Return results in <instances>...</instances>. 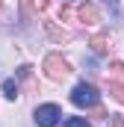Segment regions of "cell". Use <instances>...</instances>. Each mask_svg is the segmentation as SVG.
I'll use <instances>...</instances> for the list:
<instances>
[{
  "mask_svg": "<svg viewBox=\"0 0 124 127\" xmlns=\"http://www.w3.org/2000/svg\"><path fill=\"white\" fill-rule=\"evenodd\" d=\"M62 118V109L56 103H41L35 109V124L38 127H56V121Z\"/></svg>",
  "mask_w": 124,
  "mask_h": 127,
  "instance_id": "3957f363",
  "label": "cell"
},
{
  "mask_svg": "<svg viewBox=\"0 0 124 127\" xmlns=\"http://www.w3.org/2000/svg\"><path fill=\"white\" fill-rule=\"evenodd\" d=\"M109 95H115V100H118V103H124V83L109 80Z\"/></svg>",
  "mask_w": 124,
  "mask_h": 127,
  "instance_id": "52a82bcc",
  "label": "cell"
},
{
  "mask_svg": "<svg viewBox=\"0 0 124 127\" xmlns=\"http://www.w3.org/2000/svg\"><path fill=\"white\" fill-rule=\"evenodd\" d=\"M0 12H3V0H0Z\"/></svg>",
  "mask_w": 124,
  "mask_h": 127,
  "instance_id": "4fadbf2b",
  "label": "cell"
},
{
  "mask_svg": "<svg viewBox=\"0 0 124 127\" xmlns=\"http://www.w3.org/2000/svg\"><path fill=\"white\" fill-rule=\"evenodd\" d=\"M109 127H124V118L121 115H109Z\"/></svg>",
  "mask_w": 124,
  "mask_h": 127,
  "instance_id": "7c38bea8",
  "label": "cell"
},
{
  "mask_svg": "<svg viewBox=\"0 0 124 127\" xmlns=\"http://www.w3.org/2000/svg\"><path fill=\"white\" fill-rule=\"evenodd\" d=\"M89 47H92L97 56H106V53L112 50V38H109L106 32H97V35H92V38H89Z\"/></svg>",
  "mask_w": 124,
  "mask_h": 127,
  "instance_id": "277c9868",
  "label": "cell"
},
{
  "mask_svg": "<svg viewBox=\"0 0 124 127\" xmlns=\"http://www.w3.org/2000/svg\"><path fill=\"white\" fill-rule=\"evenodd\" d=\"M44 71H47L50 80H65L71 74V65L65 62L59 53H50V56H44Z\"/></svg>",
  "mask_w": 124,
  "mask_h": 127,
  "instance_id": "7a4b0ae2",
  "label": "cell"
},
{
  "mask_svg": "<svg viewBox=\"0 0 124 127\" xmlns=\"http://www.w3.org/2000/svg\"><path fill=\"white\" fill-rule=\"evenodd\" d=\"M106 3H115V0H106Z\"/></svg>",
  "mask_w": 124,
  "mask_h": 127,
  "instance_id": "5bb4252c",
  "label": "cell"
},
{
  "mask_svg": "<svg viewBox=\"0 0 124 127\" xmlns=\"http://www.w3.org/2000/svg\"><path fill=\"white\" fill-rule=\"evenodd\" d=\"M109 71H112V80L124 83V62H112V65H109Z\"/></svg>",
  "mask_w": 124,
  "mask_h": 127,
  "instance_id": "9c48e42d",
  "label": "cell"
},
{
  "mask_svg": "<svg viewBox=\"0 0 124 127\" xmlns=\"http://www.w3.org/2000/svg\"><path fill=\"white\" fill-rule=\"evenodd\" d=\"M62 127H92V124H89L86 118H68V121H65Z\"/></svg>",
  "mask_w": 124,
  "mask_h": 127,
  "instance_id": "8fae6325",
  "label": "cell"
},
{
  "mask_svg": "<svg viewBox=\"0 0 124 127\" xmlns=\"http://www.w3.org/2000/svg\"><path fill=\"white\" fill-rule=\"evenodd\" d=\"M32 6H35V0H21V15H24V21L32 15Z\"/></svg>",
  "mask_w": 124,
  "mask_h": 127,
  "instance_id": "30bf717a",
  "label": "cell"
},
{
  "mask_svg": "<svg viewBox=\"0 0 124 127\" xmlns=\"http://www.w3.org/2000/svg\"><path fill=\"white\" fill-rule=\"evenodd\" d=\"M44 30H47V35H50V38H53L56 44H68V41L74 38V35H71L68 30H59V27H56L53 21H44Z\"/></svg>",
  "mask_w": 124,
  "mask_h": 127,
  "instance_id": "5b68a950",
  "label": "cell"
},
{
  "mask_svg": "<svg viewBox=\"0 0 124 127\" xmlns=\"http://www.w3.org/2000/svg\"><path fill=\"white\" fill-rule=\"evenodd\" d=\"M3 95L9 97V100H15L18 97V83L15 80H3Z\"/></svg>",
  "mask_w": 124,
  "mask_h": 127,
  "instance_id": "ba28073f",
  "label": "cell"
},
{
  "mask_svg": "<svg viewBox=\"0 0 124 127\" xmlns=\"http://www.w3.org/2000/svg\"><path fill=\"white\" fill-rule=\"evenodd\" d=\"M77 15H80V21H83V24H97V21H100V12L94 9L92 3H80Z\"/></svg>",
  "mask_w": 124,
  "mask_h": 127,
  "instance_id": "8992f818",
  "label": "cell"
},
{
  "mask_svg": "<svg viewBox=\"0 0 124 127\" xmlns=\"http://www.w3.org/2000/svg\"><path fill=\"white\" fill-rule=\"evenodd\" d=\"M71 103L74 106H94L97 103V89H94L92 83H77L74 86V92H71Z\"/></svg>",
  "mask_w": 124,
  "mask_h": 127,
  "instance_id": "6da1fadb",
  "label": "cell"
}]
</instances>
